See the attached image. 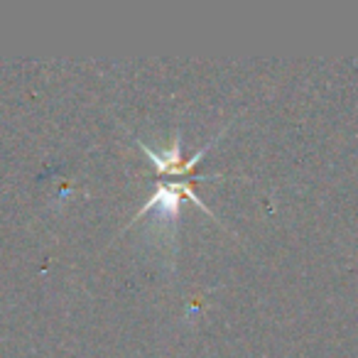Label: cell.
<instances>
[{
    "instance_id": "cell-1",
    "label": "cell",
    "mask_w": 358,
    "mask_h": 358,
    "mask_svg": "<svg viewBox=\"0 0 358 358\" xmlns=\"http://www.w3.org/2000/svg\"><path fill=\"white\" fill-rule=\"evenodd\" d=\"M206 179H216L214 174H204V177H192V179H179V182H159L157 187H155V194L148 199V204L143 206V209H138V214L133 216V221H130L128 226H133L138 219H143L148 211H152V209H157L159 206V219L162 221H172L174 224V219H177V211H179V206H182V201H192V204H196L201 211H206V216H211L214 221H219L214 214H211V209L204 204V201L196 196V192H194V182H206ZM221 224V221H219ZM125 226V229H128Z\"/></svg>"
},
{
    "instance_id": "cell-2",
    "label": "cell",
    "mask_w": 358,
    "mask_h": 358,
    "mask_svg": "<svg viewBox=\"0 0 358 358\" xmlns=\"http://www.w3.org/2000/svg\"><path fill=\"white\" fill-rule=\"evenodd\" d=\"M226 130H229V125H226V128L221 130L216 138H211V143H206L204 148H201L199 152H196L194 157H189V159H182V140H179V133L172 138V145H169V150H162V152H155L152 148H148L145 143H140V138L135 140V143H138L140 148L145 150V155L152 159V164L157 167V172L162 174V177H189L192 169H194L196 164L201 162V157L209 152V148L221 138V135L226 133Z\"/></svg>"
}]
</instances>
